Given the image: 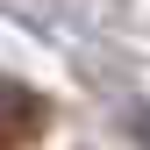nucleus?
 Here are the masks:
<instances>
[{"mask_svg":"<svg viewBox=\"0 0 150 150\" xmlns=\"http://www.w3.org/2000/svg\"><path fill=\"white\" fill-rule=\"evenodd\" d=\"M129 129H136V136H150V107H129Z\"/></svg>","mask_w":150,"mask_h":150,"instance_id":"2","label":"nucleus"},{"mask_svg":"<svg viewBox=\"0 0 150 150\" xmlns=\"http://www.w3.org/2000/svg\"><path fill=\"white\" fill-rule=\"evenodd\" d=\"M43 100H36L29 86H14V79H0V150H29L36 136H43Z\"/></svg>","mask_w":150,"mask_h":150,"instance_id":"1","label":"nucleus"}]
</instances>
